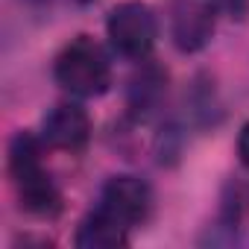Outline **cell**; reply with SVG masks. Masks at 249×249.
Returning a JSON list of instances; mask_svg holds the SVG:
<instances>
[{
	"mask_svg": "<svg viewBox=\"0 0 249 249\" xmlns=\"http://www.w3.org/2000/svg\"><path fill=\"white\" fill-rule=\"evenodd\" d=\"M9 176L18 191L21 208L38 217H53L62 208V196L41 164V144L30 132H18L9 144Z\"/></svg>",
	"mask_w": 249,
	"mask_h": 249,
	"instance_id": "6da1fadb",
	"label": "cell"
},
{
	"mask_svg": "<svg viewBox=\"0 0 249 249\" xmlns=\"http://www.w3.org/2000/svg\"><path fill=\"white\" fill-rule=\"evenodd\" d=\"M53 76L73 97H100L111 85V65L106 50L94 38L79 36L56 56Z\"/></svg>",
	"mask_w": 249,
	"mask_h": 249,
	"instance_id": "7a4b0ae2",
	"label": "cell"
},
{
	"mask_svg": "<svg viewBox=\"0 0 249 249\" xmlns=\"http://www.w3.org/2000/svg\"><path fill=\"white\" fill-rule=\"evenodd\" d=\"M106 33H108L111 47L120 56H126V59H144L156 47L159 24H156V15H153V9L147 3L129 0V3H120V6H114L108 12Z\"/></svg>",
	"mask_w": 249,
	"mask_h": 249,
	"instance_id": "3957f363",
	"label": "cell"
},
{
	"mask_svg": "<svg viewBox=\"0 0 249 249\" xmlns=\"http://www.w3.org/2000/svg\"><path fill=\"white\" fill-rule=\"evenodd\" d=\"M97 208L106 217H111L117 226L135 229L153 211V188L138 176H114L106 182Z\"/></svg>",
	"mask_w": 249,
	"mask_h": 249,
	"instance_id": "277c9868",
	"label": "cell"
},
{
	"mask_svg": "<svg viewBox=\"0 0 249 249\" xmlns=\"http://www.w3.org/2000/svg\"><path fill=\"white\" fill-rule=\"evenodd\" d=\"M91 138V120L82 106L76 103H59L50 108V114L41 123V141L62 153H79L85 150Z\"/></svg>",
	"mask_w": 249,
	"mask_h": 249,
	"instance_id": "5b68a950",
	"label": "cell"
},
{
	"mask_svg": "<svg viewBox=\"0 0 249 249\" xmlns=\"http://www.w3.org/2000/svg\"><path fill=\"white\" fill-rule=\"evenodd\" d=\"M214 36V9L205 0H182L173 9V44L182 53L202 50Z\"/></svg>",
	"mask_w": 249,
	"mask_h": 249,
	"instance_id": "8992f818",
	"label": "cell"
},
{
	"mask_svg": "<svg viewBox=\"0 0 249 249\" xmlns=\"http://www.w3.org/2000/svg\"><path fill=\"white\" fill-rule=\"evenodd\" d=\"M126 240H129V229L117 226L100 208H94L79 223V231H76V246L79 249H117Z\"/></svg>",
	"mask_w": 249,
	"mask_h": 249,
	"instance_id": "52a82bcc",
	"label": "cell"
},
{
	"mask_svg": "<svg viewBox=\"0 0 249 249\" xmlns=\"http://www.w3.org/2000/svg\"><path fill=\"white\" fill-rule=\"evenodd\" d=\"M161 85H164V76H161L156 68H150V71H144L141 76H135V82H132V88H129V108H132L135 114H147V111L159 103Z\"/></svg>",
	"mask_w": 249,
	"mask_h": 249,
	"instance_id": "ba28073f",
	"label": "cell"
},
{
	"mask_svg": "<svg viewBox=\"0 0 249 249\" xmlns=\"http://www.w3.org/2000/svg\"><path fill=\"white\" fill-rule=\"evenodd\" d=\"M205 3L214 9V15H223L231 21H243L249 12V0H205Z\"/></svg>",
	"mask_w": 249,
	"mask_h": 249,
	"instance_id": "9c48e42d",
	"label": "cell"
},
{
	"mask_svg": "<svg viewBox=\"0 0 249 249\" xmlns=\"http://www.w3.org/2000/svg\"><path fill=\"white\" fill-rule=\"evenodd\" d=\"M237 153H240V161H243V167L249 170V123L240 129V138H237Z\"/></svg>",
	"mask_w": 249,
	"mask_h": 249,
	"instance_id": "30bf717a",
	"label": "cell"
},
{
	"mask_svg": "<svg viewBox=\"0 0 249 249\" xmlns=\"http://www.w3.org/2000/svg\"><path fill=\"white\" fill-rule=\"evenodd\" d=\"M79 3H94V0H79Z\"/></svg>",
	"mask_w": 249,
	"mask_h": 249,
	"instance_id": "8fae6325",
	"label": "cell"
}]
</instances>
